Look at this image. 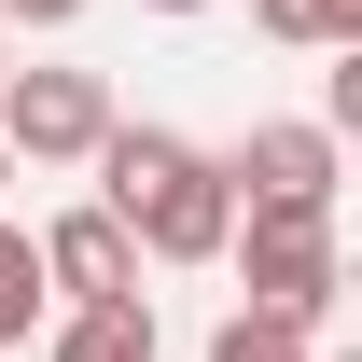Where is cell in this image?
<instances>
[{
	"mask_svg": "<svg viewBox=\"0 0 362 362\" xmlns=\"http://www.w3.org/2000/svg\"><path fill=\"white\" fill-rule=\"evenodd\" d=\"M84 168H98V209L126 223L139 265H223L237 181H223V153H209V139H181V126H112Z\"/></svg>",
	"mask_w": 362,
	"mask_h": 362,
	"instance_id": "6da1fadb",
	"label": "cell"
},
{
	"mask_svg": "<svg viewBox=\"0 0 362 362\" xmlns=\"http://www.w3.org/2000/svg\"><path fill=\"white\" fill-rule=\"evenodd\" d=\"M223 265L251 279V320H279V334H320L334 293H349V265H334V209H237Z\"/></svg>",
	"mask_w": 362,
	"mask_h": 362,
	"instance_id": "7a4b0ae2",
	"label": "cell"
},
{
	"mask_svg": "<svg viewBox=\"0 0 362 362\" xmlns=\"http://www.w3.org/2000/svg\"><path fill=\"white\" fill-rule=\"evenodd\" d=\"M112 126H126V112H112L98 70H14V84H0V153H14V168H84Z\"/></svg>",
	"mask_w": 362,
	"mask_h": 362,
	"instance_id": "3957f363",
	"label": "cell"
},
{
	"mask_svg": "<svg viewBox=\"0 0 362 362\" xmlns=\"http://www.w3.org/2000/svg\"><path fill=\"white\" fill-rule=\"evenodd\" d=\"M237 209H334V126L320 112H265V126L223 153Z\"/></svg>",
	"mask_w": 362,
	"mask_h": 362,
	"instance_id": "277c9868",
	"label": "cell"
},
{
	"mask_svg": "<svg viewBox=\"0 0 362 362\" xmlns=\"http://www.w3.org/2000/svg\"><path fill=\"white\" fill-rule=\"evenodd\" d=\"M28 251H42V293H56V307H139V251H126V223H112L98 195L56 209Z\"/></svg>",
	"mask_w": 362,
	"mask_h": 362,
	"instance_id": "5b68a950",
	"label": "cell"
},
{
	"mask_svg": "<svg viewBox=\"0 0 362 362\" xmlns=\"http://www.w3.org/2000/svg\"><path fill=\"white\" fill-rule=\"evenodd\" d=\"M168 349V334H153V293H139V307H70L42 334V362H153Z\"/></svg>",
	"mask_w": 362,
	"mask_h": 362,
	"instance_id": "8992f818",
	"label": "cell"
},
{
	"mask_svg": "<svg viewBox=\"0 0 362 362\" xmlns=\"http://www.w3.org/2000/svg\"><path fill=\"white\" fill-rule=\"evenodd\" d=\"M251 28L293 56H362V0H251Z\"/></svg>",
	"mask_w": 362,
	"mask_h": 362,
	"instance_id": "52a82bcc",
	"label": "cell"
},
{
	"mask_svg": "<svg viewBox=\"0 0 362 362\" xmlns=\"http://www.w3.org/2000/svg\"><path fill=\"white\" fill-rule=\"evenodd\" d=\"M42 251H28V223H0V349H28V320H42Z\"/></svg>",
	"mask_w": 362,
	"mask_h": 362,
	"instance_id": "ba28073f",
	"label": "cell"
},
{
	"mask_svg": "<svg viewBox=\"0 0 362 362\" xmlns=\"http://www.w3.org/2000/svg\"><path fill=\"white\" fill-rule=\"evenodd\" d=\"M209 362H320V349H307V334H279V320H251V307H237L223 334H209Z\"/></svg>",
	"mask_w": 362,
	"mask_h": 362,
	"instance_id": "9c48e42d",
	"label": "cell"
},
{
	"mask_svg": "<svg viewBox=\"0 0 362 362\" xmlns=\"http://www.w3.org/2000/svg\"><path fill=\"white\" fill-rule=\"evenodd\" d=\"M84 0H0V28H70Z\"/></svg>",
	"mask_w": 362,
	"mask_h": 362,
	"instance_id": "30bf717a",
	"label": "cell"
},
{
	"mask_svg": "<svg viewBox=\"0 0 362 362\" xmlns=\"http://www.w3.org/2000/svg\"><path fill=\"white\" fill-rule=\"evenodd\" d=\"M139 14H209V0H139Z\"/></svg>",
	"mask_w": 362,
	"mask_h": 362,
	"instance_id": "8fae6325",
	"label": "cell"
},
{
	"mask_svg": "<svg viewBox=\"0 0 362 362\" xmlns=\"http://www.w3.org/2000/svg\"><path fill=\"white\" fill-rule=\"evenodd\" d=\"M0 84H14V28H0Z\"/></svg>",
	"mask_w": 362,
	"mask_h": 362,
	"instance_id": "7c38bea8",
	"label": "cell"
},
{
	"mask_svg": "<svg viewBox=\"0 0 362 362\" xmlns=\"http://www.w3.org/2000/svg\"><path fill=\"white\" fill-rule=\"evenodd\" d=\"M0 181H14V153H0Z\"/></svg>",
	"mask_w": 362,
	"mask_h": 362,
	"instance_id": "4fadbf2b",
	"label": "cell"
}]
</instances>
